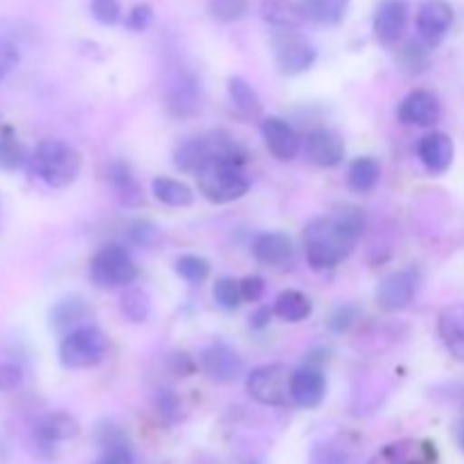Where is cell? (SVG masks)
<instances>
[{
  "label": "cell",
  "instance_id": "obj_4",
  "mask_svg": "<svg viewBox=\"0 0 464 464\" xmlns=\"http://www.w3.org/2000/svg\"><path fill=\"white\" fill-rule=\"evenodd\" d=\"M198 188L211 204H229L247 195L249 177L240 163L211 161L198 172Z\"/></svg>",
  "mask_w": 464,
  "mask_h": 464
},
{
  "label": "cell",
  "instance_id": "obj_35",
  "mask_svg": "<svg viewBox=\"0 0 464 464\" xmlns=\"http://www.w3.org/2000/svg\"><path fill=\"white\" fill-rule=\"evenodd\" d=\"M127 238L139 247H152L159 243V229L145 220H134L127 227Z\"/></svg>",
  "mask_w": 464,
  "mask_h": 464
},
{
  "label": "cell",
  "instance_id": "obj_6",
  "mask_svg": "<svg viewBox=\"0 0 464 464\" xmlns=\"http://www.w3.org/2000/svg\"><path fill=\"white\" fill-rule=\"evenodd\" d=\"M89 275L98 288L113 290L130 285L139 275V267L122 245L109 243L100 247L98 254L91 258Z\"/></svg>",
  "mask_w": 464,
  "mask_h": 464
},
{
  "label": "cell",
  "instance_id": "obj_23",
  "mask_svg": "<svg viewBox=\"0 0 464 464\" xmlns=\"http://www.w3.org/2000/svg\"><path fill=\"white\" fill-rule=\"evenodd\" d=\"M152 195L172 208H186L195 202V190L186 181L172 179V177H157L152 181Z\"/></svg>",
  "mask_w": 464,
  "mask_h": 464
},
{
  "label": "cell",
  "instance_id": "obj_39",
  "mask_svg": "<svg viewBox=\"0 0 464 464\" xmlns=\"http://www.w3.org/2000/svg\"><path fill=\"white\" fill-rule=\"evenodd\" d=\"M154 12L150 5H136L130 14H127V27L134 32H143L152 25Z\"/></svg>",
  "mask_w": 464,
  "mask_h": 464
},
{
  "label": "cell",
  "instance_id": "obj_13",
  "mask_svg": "<svg viewBox=\"0 0 464 464\" xmlns=\"http://www.w3.org/2000/svg\"><path fill=\"white\" fill-rule=\"evenodd\" d=\"M453 25V7L447 0H424L417 12V32L426 45H438Z\"/></svg>",
  "mask_w": 464,
  "mask_h": 464
},
{
  "label": "cell",
  "instance_id": "obj_46",
  "mask_svg": "<svg viewBox=\"0 0 464 464\" xmlns=\"http://www.w3.org/2000/svg\"><path fill=\"white\" fill-rule=\"evenodd\" d=\"M322 464H349V458L340 451H324V458H322Z\"/></svg>",
  "mask_w": 464,
  "mask_h": 464
},
{
  "label": "cell",
  "instance_id": "obj_21",
  "mask_svg": "<svg viewBox=\"0 0 464 464\" xmlns=\"http://www.w3.org/2000/svg\"><path fill=\"white\" fill-rule=\"evenodd\" d=\"M438 331L449 352L464 361V304H453L440 313Z\"/></svg>",
  "mask_w": 464,
  "mask_h": 464
},
{
  "label": "cell",
  "instance_id": "obj_32",
  "mask_svg": "<svg viewBox=\"0 0 464 464\" xmlns=\"http://www.w3.org/2000/svg\"><path fill=\"white\" fill-rule=\"evenodd\" d=\"M175 270L188 284H202L208 276V272H211V266H208L207 258L195 256V254H184V256L177 258Z\"/></svg>",
  "mask_w": 464,
  "mask_h": 464
},
{
  "label": "cell",
  "instance_id": "obj_47",
  "mask_svg": "<svg viewBox=\"0 0 464 464\" xmlns=\"http://www.w3.org/2000/svg\"><path fill=\"white\" fill-rule=\"evenodd\" d=\"M462 449H464V433H462Z\"/></svg>",
  "mask_w": 464,
  "mask_h": 464
},
{
  "label": "cell",
  "instance_id": "obj_9",
  "mask_svg": "<svg viewBox=\"0 0 464 464\" xmlns=\"http://www.w3.org/2000/svg\"><path fill=\"white\" fill-rule=\"evenodd\" d=\"M275 57L281 72H285V75H299V72L308 71L315 63L317 50L304 36L284 30V34L275 36Z\"/></svg>",
  "mask_w": 464,
  "mask_h": 464
},
{
  "label": "cell",
  "instance_id": "obj_48",
  "mask_svg": "<svg viewBox=\"0 0 464 464\" xmlns=\"http://www.w3.org/2000/svg\"><path fill=\"white\" fill-rule=\"evenodd\" d=\"M417 464H421V462H417Z\"/></svg>",
  "mask_w": 464,
  "mask_h": 464
},
{
  "label": "cell",
  "instance_id": "obj_7",
  "mask_svg": "<svg viewBox=\"0 0 464 464\" xmlns=\"http://www.w3.org/2000/svg\"><path fill=\"white\" fill-rule=\"evenodd\" d=\"M290 379H293V372L285 365H276L275 362V365H263L249 372L245 388H247L249 397L261 403V406L281 408L293 401V397H290Z\"/></svg>",
  "mask_w": 464,
  "mask_h": 464
},
{
  "label": "cell",
  "instance_id": "obj_44",
  "mask_svg": "<svg viewBox=\"0 0 464 464\" xmlns=\"http://www.w3.org/2000/svg\"><path fill=\"white\" fill-rule=\"evenodd\" d=\"M95 464H136V460L127 447H111L104 449L102 458Z\"/></svg>",
  "mask_w": 464,
  "mask_h": 464
},
{
  "label": "cell",
  "instance_id": "obj_43",
  "mask_svg": "<svg viewBox=\"0 0 464 464\" xmlns=\"http://www.w3.org/2000/svg\"><path fill=\"white\" fill-rule=\"evenodd\" d=\"M353 322H356V308L340 306L338 311L334 313V317H331V329H334L335 334H343V331H347Z\"/></svg>",
  "mask_w": 464,
  "mask_h": 464
},
{
  "label": "cell",
  "instance_id": "obj_38",
  "mask_svg": "<svg viewBox=\"0 0 464 464\" xmlns=\"http://www.w3.org/2000/svg\"><path fill=\"white\" fill-rule=\"evenodd\" d=\"M23 383V370L14 362H3L0 365V392H14L21 388Z\"/></svg>",
  "mask_w": 464,
  "mask_h": 464
},
{
  "label": "cell",
  "instance_id": "obj_12",
  "mask_svg": "<svg viewBox=\"0 0 464 464\" xmlns=\"http://www.w3.org/2000/svg\"><path fill=\"white\" fill-rule=\"evenodd\" d=\"M302 152L313 166L335 168L344 159V140L334 130H313L302 140Z\"/></svg>",
  "mask_w": 464,
  "mask_h": 464
},
{
  "label": "cell",
  "instance_id": "obj_41",
  "mask_svg": "<svg viewBox=\"0 0 464 464\" xmlns=\"http://www.w3.org/2000/svg\"><path fill=\"white\" fill-rule=\"evenodd\" d=\"M240 290H243V299L245 302H261V297L266 295V279L263 276H245L240 281Z\"/></svg>",
  "mask_w": 464,
  "mask_h": 464
},
{
  "label": "cell",
  "instance_id": "obj_3",
  "mask_svg": "<svg viewBox=\"0 0 464 464\" xmlns=\"http://www.w3.org/2000/svg\"><path fill=\"white\" fill-rule=\"evenodd\" d=\"M247 152L227 134H208L188 139L175 150V166L181 172H195L198 175L207 163L211 161H234L243 166Z\"/></svg>",
  "mask_w": 464,
  "mask_h": 464
},
{
  "label": "cell",
  "instance_id": "obj_33",
  "mask_svg": "<svg viewBox=\"0 0 464 464\" xmlns=\"http://www.w3.org/2000/svg\"><path fill=\"white\" fill-rule=\"evenodd\" d=\"M213 297L220 304L225 311H236L243 299V290H240V281L231 279V276H222V279L216 281V288H213Z\"/></svg>",
  "mask_w": 464,
  "mask_h": 464
},
{
  "label": "cell",
  "instance_id": "obj_14",
  "mask_svg": "<svg viewBox=\"0 0 464 464\" xmlns=\"http://www.w3.org/2000/svg\"><path fill=\"white\" fill-rule=\"evenodd\" d=\"M440 113H442V104H440L438 95L424 89L408 93L397 109L399 121L412 127L435 125L440 121Z\"/></svg>",
  "mask_w": 464,
  "mask_h": 464
},
{
  "label": "cell",
  "instance_id": "obj_42",
  "mask_svg": "<svg viewBox=\"0 0 464 464\" xmlns=\"http://www.w3.org/2000/svg\"><path fill=\"white\" fill-rule=\"evenodd\" d=\"M168 367H170L172 374H177V376H190L195 372L193 358L184 352L170 353V358H168Z\"/></svg>",
  "mask_w": 464,
  "mask_h": 464
},
{
  "label": "cell",
  "instance_id": "obj_10",
  "mask_svg": "<svg viewBox=\"0 0 464 464\" xmlns=\"http://www.w3.org/2000/svg\"><path fill=\"white\" fill-rule=\"evenodd\" d=\"M199 370L216 383H231L243 374V358L227 343H213L199 353Z\"/></svg>",
  "mask_w": 464,
  "mask_h": 464
},
{
  "label": "cell",
  "instance_id": "obj_2",
  "mask_svg": "<svg viewBox=\"0 0 464 464\" xmlns=\"http://www.w3.org/2000/svg\"><path fill=\"white\" fill-rule=\"evenodd\" d=\"M30 168L44 184L53 188H66L80 177L82 157L66 140L45 139L32 152Z\"/></svg>",
  "mask_w": 464,
  "mask_h": 464
},
{
  "label": "cell",
  "instance_id": "obj_37",
  "mask_svg": "<svg viewBox=\"0 0 464 464\" xmlns=\"http://www.w3.org/2000/svg\"><path fill=\"white\" fill-rule=\"evenodd\" d=\"M18 62H21V53L16 45L7 39H0V80H5L18 66Z\"/></svg>",
  "mask_w": 464,
  "mask_h": 464
},
{
  "label": "cell",
  "instance_id": "obj_26",
  "mask_svg": "<svg viewBox=\"0 0 464 464\" xmlns=\"http://www.w3.org/2000/svg\"><path fill=\"white\" fill-rule=\"evenodd\" d=\"M227 89H229V98H231V104L236 107V111L240 113V116L245 118H256L258 113H261L263 104H261V98H258L256 89H254L252 84H249L245 77H229V82H227Z\"/></svg>",
  "mask_w": 464,
  "mask_h": 464
},
{
  "label": "cell",
  "instance_id": "obj_24",
  "mask_svg": "<svg viewBox=\"0 0 464 464\" xmlns=\"http://www.w3.org/2000/svg\"><path fill=\"white\" fill-rule=\"evenodd\" d=\"M261 14L270 25L281 27V30H297L306 21L299 3H293V0H263Z\"/></svg>",
  "mask_w": 464,
  "mask_h": 464
},
{
  "label": "cell",
  "instance_id": "obj_5",
  "mask_svg": "<svg viewBox=\"0 0 464 464\" xmlns=\"http://www.w3.org/2000/svg\"><path fill=\"white\" fill-rule=\"evenodd\" d=\"M107 347V335L95 326L84 324L63 335V340L59 343V362L66 370H86V367L102 362Z\"/></svg>",
  "mask_w": 464,
  "mask_h": 464
},
{
  "label": "cell",
  "instance_id": "obj_28",
  "mask_svg": "<svg viewBox=\"0 0 464 464\" xmlns=\"http://www.w3.org/2000/svg\"><path fill=\"white\" fill-rule=\"evenodd\" d=\"M349 186L356 193H370L381 179V163L374 157H361L349 168Z\"/></svg>",
  "mask_w": 464,
  "mask_h": 464
},
{
  "label": "cell",
  "instance_id": "obj_40",
  "mask_svg": "<svg viewBox=\"0 0 464 464\" xmlns=\"http://www.w3.org/2000/svg\"><path fill=\"white\" fill-rule=\"evenodd\" d=\"M157 408H159V415L166 417L168 421H175L177 417H179V397H177L172 390H163V392H159L157 397Z\"/></svg>",
  "mask_w": 464,
  "mask_h": 464
},
{
  "label": "cell",
  "instance_id": "obj_22",
  "mask_svg": "<svg viewBox=\"0 0 464 464\" xmlns=\"http://www.w3.org/2000/svg\"><path fill=\"white\" fill-rule=\"evenodd\" d=\"M91 317L89 304L82 297H66L62 302H57L50 311V324L54 331H72L84 326L82 322H86Z\"/></svg>",
  "mask_w": 464,
  "mask_h": 464
},
{
  "label": "cell",
  "instance_id": "obj_18",
  "mask_svg": "<svg viewBox=\"0 0 464 464\" xmlns=\"http://www.w3.org/2000/svg\"><path fill=\"white\" fill-rule=\"evenodd\" d=\"M326 394V379L317 367L304 365L293 372L290 397L299 408H317Z\"/></svg>",
  "mask_w": 464,
  "mask_h": 464
},
{
  "label": "cell",
  "instance_id": "obj_19",
  "mask_svg": "<svg viewBox=\"0 0 464 464\" xmlns=\"http://www.w3.org/2000/svg\"><path fill=\"white\" fill-rule=\"evenodd\" d=\"M417 152H420L421 163L430 172L440 175V172L449 170V166L453 163V140L442 131H433V134H426L420 140Z\"/></svg>",
  "mask_w": 464,
  "mask_h": 464
},
{
  "label": "cell",
  "instance_id": "obj_17",
  "mask_svg": "<svg viewBox=\"0 0 464 464\" xmlns=\"http://www.w3.org/2000/svg\"><path fill=\"white\" fill-rule=\"evenodd\" d=\"M408 25L406 0H383L374 14V34L381 44L392 45L403 36Z\"/></svg>",
  "mask_w": 464,
  "mask_h": 464
},
{
  "label": "cell",
  "instance_id": "obj_29",
  "mask_svg": "<svg viewBox=\"0 0 464 464\" xmlns=\"http://www.w3.org/2000/svg\"><path fill=\"white\" fill-rule=\"evenodd\" d=\"M109 181H111L113 190H116L118 198H121L125 204L140 202V186L127 163L122 161L111 163V166H109Z\"/></svg>",
  "mask_w": 464,
  "mask_h": 464
},
{
  "label": "cell",
  "instance_id": "obj_8",
  "mask_svg": "<svg viewBox=\"0 0 464 464\" xmlns=\"http://www.w3.org/2000/svg\"><path fill=\"white\" fill-rule=\"evenodd\" d=\"M166 109L175 118H193L202 109V82L193 71H177L166 84Z\"/></svg>",
  "mask_w": 464,
  "mask_h": 464
},
{
  "label": "cell",
  "instance_id": "obj_27",
  "mask_svg": "<svg viewBox=\"0 0 464 464\" xmlns=\"http://www.w3.org/2000/svg\"><path fill=\"white\" fill-rule=\"evenodd\" d=\"M313 313L311 299L299 290H285L276 297L275 302V315L281 317L284 322H304Z\"/></svg>",
  "mask_w": 464,
  "mask_h": 464
},
{
  "label": "cell",
  "instance_id": "obj_31",
  "mask_svg": "<svg viewBox=\"0 0 464 464\" xmlns=\"http://www.w3.org/2000/svg\"><path fill=\"white\" fill-rule=\"evenodd\" d=\"M121 311L127 320L136 322H145L150 317V311H152V302H150V295L145 293L143 288H127L125 293L121 295Z\"/></svg>",
  "mask_w": 464,
  "mask_h": 464
},
{
  "label": "cell",
  "instance_id": "obj_34",
  "mask_svg": "<svg viewBox=\"0 0 464 464\" xmlns=\"http://www.w3.org/2000/svg\"><path fill=\"white\" fill-rule=\"evenodd\" d=\"M208 12L216 21H238L247 14V0H208Z\"/></svg>",
  "mask_w": 464,
  "mask_h": 464
},
{
  "label": "cell",
  "instance_id": "obj_25",
  "mask_svg": "<svg viewBox=\"0 0 464 464\" xmlns=\"http://www.w3.org/2000/svg\"><path fill=\"white\" fill-rule=\"evenodd\" d=\"M304 18L320 25H338L349 9V0H299Z\"/></svg>",
  "mask_w": 464,
  "mask_h": 464
},
{
  "label": "cell",
  "instance_id": "obj_1",
  "mask_svg": "<svg viewBox=\"0 0 464 464\" xmlns=\"http://www.w3.org/2000/svg\"><path fill=\"white\" fill-rule=\"evenodd\" d=\"M365 213L358 207H343L331 216L315 218L304 229V249L313 270H334L353 252L365 234Z\"/></svg>",
  "mask_w": 464,
  "mask_h": 464
},
{
  "label": "cell",
  "instance_id": "obj_15",
  "mask_svg": "<svg viewBox=\"0 0 464 464\" xmlns=\"http://www.w3.org/2000/svg\"><path fill=\"white\" fill-rule=\"evenodd\" d=\"M263 140H266L267 150L275 154L281 161H293L299 152H302V140H299L297 131L293 130L288 121L284 118H266L261 125Z\"/></svg>",
  "mask_w": 464,
  "mask_h": 464
},
{
  "label": "cell",
  "instance_id": "obj_11",
  "mask_svg": "<svg viewBox=\"0 0 464 464\" xmlns=\"http://www.w3.org/2000/svg\"><path fill=\"white\" fill-rule=\"evenodd\" d=\"M417 284H420V276L415 270L392 272L381 281L379 290H376V304L388 313L403 311L415 297Z\"/></svg>",
  "mask_w": 464,
  "mask_h": 464
},
{
  "label": "cell",
  "instance_id": "obj_30",
  "mask_svg": "<svg viewBox=\"0 0 464 464\" xmlns=\"http://www.w3.org/2000/svg\"><path fill=\"white\" fill-rule=\"evenodd\" d=\"M27 161H30V157H27L25 145L16 139V134L9 127H5L0 131V170H21Z\"/></svg>",
  "mask_w": 464,
  "mask_h": 464
},
{
  "label": "cell",
  "instance_id": "obj_16",
  "mask_svg": "<svg viewBox=\"0 0 464 464\" xmlns=\"http://www.w3.org/2000/svg\"><path fill=\"white\" fill-rule=\"evenodd\" d=\"M252 254L263 266L284 267L293 263L295 245L290 236L281 234V231H261L252 238Z\"/></svg>",
  "mask_w": 464,
  "mask_h": 464
},
{
  "label": "cell",
  "instance_id": "obj_45",
  "mask_svg": "<svg viewBox=\"0 0 464 464\" xmlns=\"http://www.w3.org/2000/svg\"><path fill=\"white\" fill-rule=\"evenodd\" d=\"M270 317H272L270 308H258V311L249 317V322H252L254 329H263V326L270 324Z\"/></svg>",
  "mask_w": 464,
  "mask_h": 464
},
{
  "label": "cell",
  "instance_id": "obj_20",
  "mask_svg": "<svg viewBox=\"0 0 464 464\" xmlns=\"http://www.w3.org/2000/svg\"><path fill=\"white\" fill-rule=\"evenodd\" d=\"M77 421L72 420L66 412H53V415H45L44 420H39L34 429V438L39 442V447L53 449L54 444L66 442L77 435Z\"/></svg>",
  "mask_w": 464,
  "mask_h": 464
},
{
  "label": "cell",
  "instance_id": "obj_36",
  "mask_svg": "<svg viewBox=\"0 0 464 464\" xmlns=\"http://www.w3.org/2000/svg\"><path fill=\"white\" fill-rule=\"evenodd\" d=\"M91 14L102 25H113L121 21V3L118 0H91Z\"/></svg>",
  "mask_w": 464,
  "mask_h": 464
}]
</instances>
